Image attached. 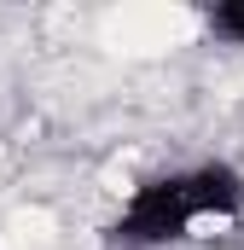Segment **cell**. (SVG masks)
I'll list each match as a JSON object with an SVG mask.
<instances>
[{
  "mask_svg": "<svg viewBox=\"0 0 244 250\" xmlns=\"http://www.w3.org/2000/svg\"><path fill=\"white\" fill-rule=\"evenodd\" d=\"M209 23H215V35H227V41L244 47V0H221V6L209 12Z\"/></svg>",
  "mask_w": 244,
  "mask_h": 250,
  "instance_id": "cell-3",
  "label": "cell"
},
{
  "mask_svg": "<svg viewBox=\"0 0 244 250\" xmlns=\"http://www.w3.org/2000/svg\"><path fill=\"white\" fill-rule=\"evenodd\" d=\"M186 181V204H192V215H233L244 204V175L233 163H203V169H192L181 175Z\"/></svg>",
  "mask_w": 244,
  "mask_h": 250,
  "instance_id": "cell-2",
  "label": "cell"
},
{
  "mask_svg": "<svg viewBox=\"0 0 244 250\" xmlns=\"http://www.w3.org/2000/svg\"><path fill=\"white\" fill-rule=\"evenodd\" d=\"M192 227V204H186V181H145V187L128 198L117 221L122 245H175Z\"/></svg>",
  "mask_w": 244,
  "mask_h": 250,
  "instance_id": "cell-1",
  "label": "cell"
}]
</instances>
